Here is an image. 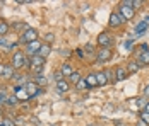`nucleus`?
<instances>
[{"instance_id":"1","label":"nucleus","mask_w":149,"mask_h":126,"mask_svg":"<svg viewBox=\"0 0 149 126\" xmlns=\"http://www.w3.org/2000/svg\"><path fill=\"white\" fill-rule=\"evenodd\" d=\"M33 41H38V31L34 28H29L26 29L22 34H21V38H19V43H22V44H29Z\"/></svg>"},{"instance_id":"2","label":"nucleus","mask_w":149,"mask_h":126,"mask_svg":"<svg viewBox=\"0 0 149 126\" xmlns=\"http://www.w3.org/2000/svg\"><path fill=\"white\" fill-rule=\"evenodd\" d=\"M111 55H113L111 48H100L98 53H96V63H100V65L108 63V61L111 60Z\"/></svg>"},{"instance_id":"3","label":"nucleus","mask_w":149,"mask_h":126,"mask_svg":"<svg viewBox=\"0 0 149 126\" xmlns=\"http://www.w3.org/2000/svg\"><path fill=\"white\" fill-rule=\"evenodd\" d=\"M24 90L29 94V97L33 99V97H36V96H40V94H43V89L40 87V85L36 84L34 80H29L28 84L24 85Z\"/></svg>"},{"instance_id":"4","label":"nucleus","mask_w":149,"mask_h":126,"mask_svg":"<svg viewBox=\"0 0 149 126\" xmlns=\"http://www.w3.org/2000/svg\"><path fill=\"white\" fill-rule=\"evenodd\" d=\"M98 46L100 48H111L113 46V36L110 32H101L98 34Z\"/></svg>"},{"instance_id":"5","label":"nucleus","mask_w":149,"mask_h":126,"mask_svg":"<svg viewBox=\"0 0 149 126\" xmlns=\"http://www.w3.org/2000/svg\"><path fill=\"white\" fill-rule=\"evenodd\" d=\"M125 22H127V21H125L118 12H111V14H110V21H108V26H110V28H113V29L120 28V26L125 24Z\"/></svg>"},{"instance_id":"6","label":"nucleus","mask_w":149,"mask_h":126,"mask_svg":"<svg viewBox=\"0 0 149 126\" xmlns=\"http://www.w3.org/2000/svg\"><path fill=\"white\" fill-rule=\"evenodd\" d=\"M24 60H26V55L22 51H15L14 55H12V67H14L15 70L24 68Z\"/></svg>"},{"instance_id":"7","label":"nucleus","mask_w":149,"mask_h":126,"mask_svg":"<svg viewBox=\"0 0 149 126\" xmlns=\"http://www.w3.org/2000/svg\"><path fill=\"white\" fill-rule=\"evenodd\" d=\"M41 44L43 43L40 41H33V43H29V44H26V56H34V55H38L40 53V48H41Z\"/></svg>"},{"instance_id":"8","label":"nucleus","mask_w":149,"mask_h":126,"mask_svg":"<svg viewBox=\"0 0 149 126\" xmlns=\"http://www.w3.org/2000/svg\"><path fill=\"white\" fill-rule=\"evenodd\" d=\"M19 75L15 73V68L12 67V63H5V67H3V75H2V78H7V80H12V78H17Z\"/></svg>"},{"instance_id":"9","label":"nucleus","mask_w":149,"mask_h":126,"mask_svg":"<svg viewBox=\"0 0 149 126\" xmlns=\"http://www.w3.org/2000/svg\"><path fill=\"white\" fill-rule=\"evenodd\" d=\"M12 89H14V94H15V97H17V101H19V99H22V101H29L31 99L29 94L24 90V85H14Z\"/></svg>"},{"instance_id":"10","label":"nucleus","mask_w":149,"mask_h":126,"mask_svg":"<svg viewBox=\"0 0 149 126\" xmlns=\"http://www.w3.org/2000/svg\"><path fill=\"white\" fill-rule=\"evenodd\" d=\"M125 21H130L132 17H134V9L132 7H122V5H118V10H117Z\"/></svg>"},{"instance_id":"11","label":"nucleus","mask_w":149,"mask_h":126,"mask_svg":"<svg viewBox=\"0 0 149 126\" xmlns=\"http://www.w3.org/2000/svg\"><path fill=\"white\" fill-rule=\"evenodd\" d=\"M127 77H129L127 68H123V67H117V68H115V82H122V80H125Z\"/></svg>"},{"instance_id":"12","label":"nucleus","mask_w":149,"mask_h":126,"mask_svg":"<svg viewBox=\"0 0 149 126\" xmlns=\"http://www.w3.org/2000/svg\"><path fill=\"white\" fill-rule=\"evenodd\" d=\"M139 70H141V65L137 63V60H130V61L127 63V73H129V75L137 73Z\"/></svg>"},{"instance_id":"13","label":"nucleus","mask_w":149,"mask_h":126,"mask_svg":"<svg viewBox=\"0 0 149 126\" xmlns=\"http://www.w3.org/2000/svg\"><path fill=\"white\" fill-rule=\"evenodd\" d=\"M84 80H86V84L89 89H94V87H98V80H96V73H88L86 77H84Z\"/></svg>"},{"instance_id":"14","label":"nucleus","mask_w":149,"mask_h":126,"mask_svg":"<svg viewBox=\"0 0 149 126\" xmlns=\"http://www.w3.org/2000/svg\"><path fill=\"white\" fill-rule=\"evenodd\" d=\"M69 89H70V84H69V80H67V78H65V80H62V82H57V92L63 94V92H69Z\"/></svg>"},{"instance_id":"15","label":"nucleus","mask_w":149,"mask_h":126,"mask_svg":"<svg viewBox=\"0 0 149 126\" xmlns=\"http://www.w3.org/2000/svg\"><path fill=\"white\" fill-rule=\"evenodd\" d=\"M60 72H62V73H63V77L67 78V77H70V75L74 73V68H72V65H70V63H67V61H65V63L60 67Z\"/></svg>"},{"instance_id":"16","label":"nucleus","mask_w":149,"mask_h":126,"mask_svg":"<svg viewBox=\"0 0 149 126\" xmlns=\"http://www.w3.org/2000/svg\"><path fill=\"white\" fill-rule=\"evenodd\" d=\"M137 63L141 65V67H144V65H149V51L148 53H137Z\"/></svg>"},{"instance_id":"17","label":"nucleus","mask_w":149,"mask_h":126,"mask_svg":"<svg viewBox=\"0 0 149 126\" xmlns=\"http://www.w3.org/2000/svg\"><path fill=\"white\" fill-rule=\"evenodd\" d=\"M45 65V58L40 55L31 56V67H43Z\"/></svg>"},{"instance_id":"18","label":"nucleus","mask_w":149,"mask_h":126,"mask_svg":"<svg viewBox=\"0 0 149 126\" xmlns=\"http://www.w3.org/2000/svg\"><path fill=\"white\" fill-rule=\"evenodd\" d=\"M12 29H14V31H17V32H21V34H22V32H24L26 29H29V26H28L26 22H22V21H19V22H14V24H12Z\"/></svg>"},{"instance_id":"19","label":"nucleus","mask_w":149,"mask_h":126,"mask_svg":"<svg viewBox=\"0 0 149 126\" xmlns=\"http://www.w3.org/2000/svg\"><path fill=\"white\" fill-rule=\"evenodd\" d=\"M50 53H52V44H46V43H43V44H41V48H40V53H38V55L43 56V58L46 60V56L50 55Z\"/></svg>"},{"instance_id":"20","label":"nucleus","mask_w":149,"mask_h":126,"mask_svg":"<svg viewBox=\"0 0 149 126\" xmlns=\"http://www.w3.org/2000/svg\"><path fill=\"white\" fill-rule=\"evenodd\" d=\"M9 22H5V21H0V38H5L7 36V32H9Z\"/></svg>"},{"instance_id":"21","label":"nucleus","mask_w":149,"mask_h":126,"mask_svg":"<svg viewBox=\"0 0 149 126\" xmlns=\"http://www.w3.org/2000/svg\"><path fill=\"white\" fill-rule=\"evenodd\" d=\"M146 29H148V24H146L144 21H141V22L135 26V36H141V34H144V32H146Z\"/></svg>"},{"instance_id":"22","label":"nucleus","mask_w":149,"mask_h":126,"mask_svg":"<svg viewBox=\"0 0 149 126\" xmlns=\"http://www.w3.org/2000/svg\"><path fill=\"white\" fill-rule=\"evenodd\" d=\"M82 77H81V72H77V70H74V73L70 75V77H67V80H69V84H77L79 80H81Z\"/></svg>"},{"instance_id":"23","label":"nucleus","mask_w":149,"mask_h":126,"mask_svg":"<svg viewBox=\"0 0 149 126\" xmlns=\"http://www.w3.org/2000/svg\"><path fill=\"white\" fill-rule=\"evenodd\" d=\"M96 80H98V85H101V87L108 84V78H106L104 72H98V73H96Z\"/></svg>"},{"instance_id":"24","label":"nucleus","mask_w":149,"mask_h":126,"mask_svg":"<svg viewBox=\"0 0 149 126\" xmlns=\"http://www.w3.org/2000/svg\"><path fill=\"white\" fill-rule=\"evenodd\" d=\"M34 82L40 87H45V85H48V78H46L45 75H34Z\"/></svg>"},{"instance_id":"25","label":"nucleus","mask_w":149,"mask_h":126,"mask_svg":"<svg viewBox=\"0 0 149 126\" xmlns=\"http://www.w3.org/2000/svg\"><path fill=\"white\" fill-rule=\"evenodd\" d=\"M134 102L137 104V107H141V111H144V107H146V104H148L149 101H148L146 97H137Z\"/></svg>"},{"instance_id":"26","label":"nucleus","mask_w":149,"mask_h":126,"mask_svg":"<svg viewBox=\"0 0 149 126\" xmlns=\"http://www.w3.org/2000/svg\"><path fill=\"white\" fill-rule=\"evenodd\" d=\"M104 72V75H106V78H108V84L110 82H115V70H110V68H106Z\"/></svg>"},{"instance_id":"27","label":"nucleus","mask_w":149,"mask_h":126,"mask_svg":"<svg viewBox=\"0 0 149 126\" xmlns=\"http://www.w3.org/2000/svg\"><path fill=\"white\" fill-rule=\"evenodd\" d=\"M75 89L81 92V90H86V89H89V87H88V84H86V80H84V78H81V80L75 84Z\"/></svg>"},{"instance_id":"28","label":"nucleus","mask_w":149,"mask_h":126,"mask_svg":"<svg viewBox=\"0 0 149 126\" xmlns=\"http://www.w3.org/2000/svg\"><path fill=\"white\" fill-rule=\"evenodd\" d=\"M139 119H141L142 123H146V125L149 126V112H146V111H141V112H139Z\"/></svg>"},{"instance_id":"29","label":"nucleus","mask_w":149,"mask_h":126,"mask_svg":"<svg viewBox=\"0 0 149 126\" xmlns=\"http://www.w3.org/2000/svg\"><path fill=\"white\" fill-rule=\"evenodd\" d=\"M43 41H45L46 44H52V43L55 41V36H53L52 32H46L45 36H43Z\"/></svg>"},{"instance_id":"30","label":"nucleus","mask_w":149,"mask_h":126,"mask_svg":"<svg viewBox=\"0 0 149 126\" xmlns=\"http://www.w3.org/2000/svg\"><path fill=\"white\" fill-rule=\"evenodd\" d=\"M5 104H7V106H15V104H17V97H15V96H9V97L5 99Z\"/></svg>"},{"instance_id":"31","label":"nucleus","mask_w":149,"mask_h":126,"mask_svg":"<svg viewBox=\"0 0 149 126\" xmlns=\"http://www.w3.org/2000/svg\"><path fill=\"white\" fill-rule=\"evenodd\" d=\"M144 3H146L144 0H132V9H134V10H137V9H141Z\"/></svg>"},{"instance_id":"32","label":"nucleus","mask_w":149,"mask_h":126,"mask_svg":"<svg viewBox=\"0 0 149 126\" xmlns=\"http://www.w3.org/2000/svg\"><path fill=\"white\" fill-rule=\"evenodd\" d=\"M53 78H55V82H62V80H65V77H63V73L60 70H57L53 73Z\"/></svg>"},{"instance_id":"33","label":"nucleus","mask_w":149,"mask_h":126,"mask_svg":"<svg viewBox=\"0 0 149 126\" xmlns=\"http://www.w3.org/2000/svg\"><path fill=\"white\" fill-rule=\"evenodd\" d=\"M84 53H88V55H94V46H93L91 43H88V44L84 46Z\"/></svg>"},{"instance_id":"34","label":"nucleus","mask_w":149,"mask_h":126,"mask_svg":"<svg viewBox=\"0 0 149 126\" xmlns=\"http://www.w3.org/2000/svg\"><path fill=\"white\" fill-rule=\"evenodd\" d=\"M2 125H3V126H14V121H12L10 118H3V121H2Z\"/></svg>"},{"instance_id":"35","label":"nucleus","mask_w":149,"mask_h":126,"mask_svg":"<svg viewBox=\"0 0 149 126\" xmlns=\"http://www.w3.org/2000/svg\"><path fill=\"white\" fill-rule=\"evenodd\" d=\"M75 55L79 56V58H84V55H86V53H84V48H77V50H75Z\"/></svg>"},{"instance_id":"36","label":"nucleus","mask_w":149,"mask_h":126,"mask_svg":"<svg viewBox=\"0 0 149 126\" xmlns=\"http://www.w3.org/2000/svg\"><path fill=\"white\" fill-rule=\"evenodd\" d=\"M120 5H122V7H132V0H122Z\"/></svg>"},{"instance_id":"37","label":"nucleus","mask_w":149,"mask_h":126,"mask_svg":"<svg viewBox=\"0 0 149 126\" xmlns=\"http://www.w3.org/2000/svg\"><path fill=\"white\" fill-rule=\"evenodd\" d=\"M132 46H134V41H132V39H129V41L125 43V48H127V50H130Z\"/></svg>"},{"instance_id":"38","label":"nucleus","mask_w":149,"mask_h":126,"mask_svg":"<svg viewBox=\"0 0 149 126\" xmlns=\"http://www.w3.org/2000/svg\"><path fill=\"white\" fill-rule=\"evenodd\" d=\"M60 53H62L63 56H70V55H72V51H70V50H62Z\"/></svg>"},{"instance_id":"39","label":"nucleus","mask_w":149,"mask_h":126,"mask_svg":"<svg viewBox=\"0 0 149 126\" xmlns=\"http://www.w3.org/2000/svg\"><path fill=\"white\" fill-rule=\"evenodd\" d=\"M144 97L149 101V85H146V87H144Z\"/></svg>"},{"instance_id":"40","label":"nucleus","mask_w":149,"mask_h":126,"mask_svg":"<svg viewBox=\"0 0 149 126\" xmlns=\"http://www.w3.org/2000/svg\"><path fill=\"white\" fill-rule=\"evenodd\" d=\"M3 67H5V63H0V77L3 75Z\"/></svg>"},{"instance_id":"41","label":"nucleus","mask_w":149,"mask_h":126,"mask_svg":"<svg viewBox=\"0 0 149 126\" xmlns=\"http://www.w3.org/2000/svg\"><path fill=\"white\" fill-rule=\"evenodd\" d=\"M0 46H9V44L5 43V39H3V38H0Z\"/></svg>"},{"instance_id":"42","label":"nucleus","mask_w":149,"mask_h":126,"mask_svg":"<svg viewBox=\"0 0 149 126\" xmlns=\"http://www.w3.org/2000/svg\"><path fill=\"white\" fill-rule=\"evenodd\" d=\"M115 126H125V125H123V123H122L120 119H117V121H115Z\"/></svg>"},{"instance_id":"43","label":"nucleus","mask_w":149,"mask_h":126,"mask_svg":"<svg viewBox=\"0 0 149 126\" xmlns=\"http://www.w3.org/2000/svg\"><path fill=\"white\" fill-rule=\"evenodd\" d=\"M135 126H148V125H146V123H142V121L139 119V123H137V125H135Z\"/></svg>"},{"instance_id":"44","label":"nucleus","mask_w":149,"mask_h":126,"mask_svg":"<svg viewBox=\"0 0 149 126\" xmlns=\"http://www.w3.org/2000/svg\"><path fill=\"white\" fill-rule=\"evenodd\" d=\"M144 22H146V24L149 26V15H146V17H144Z\"/></svg>"},{"instance_id":"45","label":"nucleus","mask_w":149,"mask_h":126,"mask_svg":"<svg viewBox=\"0 0 149 126\" xmlns=\"http://www.w3.org/2000/svg\"><path fill=\"white\" fill-rule=\"evenodd\" d=\"M144 111H146V112H149V102L146 104V107H144Z\"/></svg>"},{"instance_id":"46","label":"nucleus","mask_w":149,"mask_h":126,"mask_svg":"<svg viewBox=\"0 0 149 126\" xmlns=\"http://www.w3.org/2000/svg\"><path fill=\"white\" fill-rule=\"evenodd\" d=\"M0 118H3V116H2V112H0Z\"/></svg>"}]
</instances>
